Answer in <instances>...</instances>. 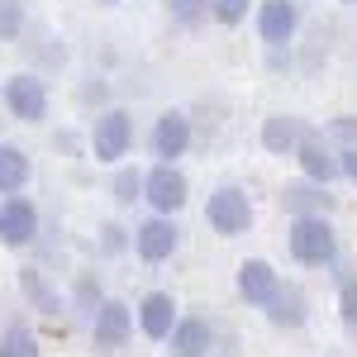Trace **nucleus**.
I'll list each match as a JSON object with an SVG mask.
<instances>
[{
  "label": "nucleus",
  "mask_w": 357,
  "mask_h": 357,
  "mask_svg": "<svg viewBox=\"0 0 357 357\" xmlns=\"http://www.w3.org/2000/svg\"><path fill=\"white\" fill-rule=\"evenodd\" d=\"M276 200H281V210H286L291 220H329L333 205H338L329 186H319V181H310V176H291V181L276 191Z\"/></svg>",
  "instance_id": "423d86ee"
},
{
  "label": "nucleus",
  "mask_w": 357,
  "mask_h": 357,
  "mask_svg": "<svg viewBox=\"0 0 357 357\" xmlns=\"http://www.w3.org/2000/svg\"><path fill=\"white\" fill-rule=\"evenodd\" d=\"M338 162H343V176L357 186V148H343V153H338Z\"/></svg>",
  "instance_id": "7c9ffc66"
},
{
  "label": "nucleus",
  "mask_w": 357,
  "mask_h": 357,
  "mask_svg": "<svg viewBox=\"0 0 357 357\" xmlns=\"http://www.w3.org/2000/svg\"><path fill=\"white\" fill-rule=\"evenodd\" d=\"M191 114L186 110H162L158 119H153V134H148V153L158 158V162H172L176 167V158H186L191 153Z\"/></svg>",
  "instance_id": "0eeeda50"
},
{
  "label": "nucleus",
  "mask_w": 357,
  "mask_h": 357,
  "mask_svg": "<svg viewBox=\"0 0 357 357\" xmlns=\"http://www.w3.org/2000/svg\"><path fill=\"white\" fill-rule=\"evenodd\" d=\"M33 181V158L20 143H0V191L5 195H24Z\"/></svg>",
  "instance_id": "6ab92c4d"
},
{
  "label": "nucleus",
  "mask_w": 357,
  "mask_h": 357,
  "mask_svg": "<svg viewBox=\"0 0 357 357\" xmlns=\"http://www.w3.org/2000/svg\"><path fill=\"white\" fill-rule=\"evenodd\" d=\"M319 134L329 138L338 153H343V148H357V114H333V119L324 124V129H319Z\"/></svg>",
  "instance_id": "393cba45"
},
{
  "label": "nucleus",
  "mask_w": 357,
  "mask_h": 357,
  "mask_svg": "<svg viewBox=\"0 0 357 357\" xmlns=\"http://www.w3.org/2000/svg\"><path fill=\"white\" fill-rule=\"evenodd\" d=\"M286 252L301 267H333L338 234H333L329 220H291V229H286Z\"/></svg>",
  "instance_id": "f03ea898"
},
{
  "label": "nucleus",
  "mask_w": 357,
  "mask_h": 357,
  "mask_svg": "<svg viewBox=\"0 0 357 357\" xmlns=\"http://www.w3.org/2000/svg\"><path fill=\"white\" fill-rule=\"evenodd\" d=\"M134 153V114L105 105L91 124V158L105 167H124V158Z\"/></svg>",
  "instance_id": "f257e3e1"
},
{
  "label": "nucleus",
  "mask_w": 357,
  "mask_h": 357,
  "mask_svg": "<svg viewBox=\"0 0 357 357\" xmlns=\"http://www.w3.org/2000/svg\"><path fill=\"white\" fill-rule=\"evenodd\" d=\"M257 138H262V153H272V158H296L305 143L314 138V129H310L305 119H296V114H267L262 129H257Z\"/></svg>",
  "instance_id": "ddd939ff"
},
{
  "label": "nucleus",
  "mask_w": 357,
  "mask_h": 357,
  "mask_svg": "<svg viewBox=\"0 0 357 357\" xmlns=\"http://www.w3.org/2000/svg\"><path fill=\"white\" fill-rule=\"evenodd\" d=\"M105 96H110V86H105V82H82V91H77V100H82V105H91V100L100 105Z\"/></svg>",
  "instance_id": "c756f323"
},
{
  "label": "nucleus",
  "mask_w": 357,
  "mask_h": 357,
  "mask_svg": "<svg viewBox=\"0 0 357 357\" xmlns=\"http://www.w3.org/2000/svg\"><path fill=\"white\" fill-rule=\"evenodd\" d=\"M134 324H138V314L124 301H105L100 314L91 319V343L105 348V353H114V348H124V343L134 338Z\"/></svg>",
  "instance_id": "4468645a"
},
{
  "label": "nucleus",
  "mask_w": 357,
  "mask_h": 357,
  "mask_svg": "<svg viewBox=\"0 0 357 357\" xmlns=\"http://www.w3.org/2000/svg\"><path fill=\"white\" fill-rule=\"evenodd\" d=\"M167 15H172V24H181V29H200L215 20V5L210 0H167Z\"/></svg>",
  "instance_id": "5701e85b"
},
{
  "label": "nucleus",
  "mask_w": 357,
  "mask_h": 357,
  "mask_svg": "<svg viewBox=\"0 0 357 357\" xmlns=\"http://www.w3.org/2000/svg\"><path fill=\"white\" fill-rule=\"evenodd\" d=\"M67 301H72V310H82L86 319H96V314H100V305L110 301V296L100 291V276H96V272H82V276H77V286H72V296H67Z\"/></svg>",
  "instance_id": "4be33fe9"
},
{
  "label": "nucleus",
  "mask_w": 357,
  "mask_h": 357,
  "mask_svg": "<svg viewBox=\"0 0 357 357\" xmlns=\"http://www.w3.org/2000/svg\"><path fill=\"white\" fill-rule=\"evenodd\" d=\"M296 162H301V176L310 181H319V186H333L338 176H343V162H338V148H333L324 134H314L305 143L301 153H296Z\"/></svg>",
  "instance_id": "dca6fc26"
},
{
  "label": "nucleus",
  "mask_w": 357,
  "mask_h": 357,
  "mask_svg": "<svg viewBox=\"0 0 357 357\" xmlns=\"http://www.w3.org/2000/svg\"><path fill=\"white\" fill-rule=\"evenodd\" d=\"M286 281L276 276V267L267 257H243L238 262V276H234V291H238V301L252 305V310H267L276 301V291H281Z\"/></svg>",
  "instance_id": "1a4fd4ad"
},
{
  "label": "nucleus",
  "mask_w": 357,
  "mask_h": 357,
  "mask_svg": "<svg viewBox=\"0 0 357 357\" xmlns=\"http://www.w3.org/2000/svg\"><path fill=\"white\" fill-rule=\"evenodd\" d=\"M38 229H43V220H38V205L29 195H5L0 200V243L5 248H33Z\"/></svg>",
  "instance_id": "9b49d317"
},
{
  "label": "nucleus",
  "mask_w": 357,
  "mask_h": 357,
  "mask_svg": "<svg viewBox=\"0 0 357 357\" xmlns=\"http://www.w3.org/2000/svg\"><path fill=\"white\" fill-rule=\"evenodd\" d=\"M143 191H148V172H143V167L124 162L119 172H114V181H110L114 205H134V200H143Z\"/></svg>",
  "instance_id": "412c9836"
},
{
  "label": "nucleus",
  "mask_w": 357,
  "mask_h": 357,
  "mask_svg": "<svg viewBox=\"0 0 357 357\" xmlns=\"http://www.w3.org/2000/svg\"><path fill=\"white\" fill-rule=\"evenodd\" d=\"M338 319H343V329L357 338V272L338 276Z\"/></svg>",
  "instance_id": "b1692460"
},
{
  "label": "nucleus",
  "mask_w": 357,
  "mask_h": 357,
  "mask_svg": "<svg viewBox=\"0 0 357 357\" xmlns=\"http://www.w3.org/2000/svg\"><path fill=\"white\" fill-rule=\"evenodd\" d=\"M215 353V324L205 314H181L176 333L167 338V357H210Z\"/></svg>",
  "instance_id": "2eb2a0df"
},
{
  "label": "nucleus",
  "mask_w": 357,
  "mask_h": 357,
  "mask_svg": "<svg viewBox=\"0 0 357 357\" xmlns=\"http://www.w3.org/2000/svg\"><path fill=\"white\" fill-rule=\"evenodd\" d=\"M53 148L62 158H91V134H82V129H57Z\"/></svg>",
  "instance_id": "bb28decb"
},
{
  "label": "nucleus",
  "mask_w": 357,
  "mask_h": 357,
  "mask_svg": "<svg viewBox=\"0 0 357 357\" xmlns=\"http://www.w3.org/2000/svg\"><path fill=\"white\" fill-rule=\"evenodd\" d=\"M215 5V24L224 29H238L248 20V10H252V0H210Z\"/></svg>",
  "instance_id": "cd10ccee"
},
{
  "label": "nucleus",
  "mask_w": 357,
  "mask_h": 357,
  "mask_svg": "<svg viewBox=\"0 0 357 357\" xmlns=\"http://www.w3.org/2000/svg\"><path fill=\"white\" fill-rule=\"evenodd\" d=\"M148 210L153 215H162V220H176L181 210H186V200H191V181H186V172L172 162H153L148 167Z\"/></svg>",
  "instance_id": "39448f33"
},
{
  "label": "nucleus",
  "mask_w": 357,
  "mask_h": 357,
  "mask_svg": "<svg viewBox=\"0 0 357 357\" xmlns=\"http://www.w3.org/2000/svg\"><path fill=\"white\" fill-rule=\"evenodd\" d=\"M124 243L134 248V234L124 238V229H119V224H100V248H105V252H119Z\"/></svg>",
  "instance_id": "c85d7f7f"
},
{
  "label": "nucleus",
  "mask_w": 357,
  "mask_h": 357,
  "mask_svg": "<svg viewBox=\"0 0 357 357\" xmlns=\"http://www.w3.org/2000/svg\"><path fill=\"white\" fill-rule=\"evenodd\" d=\"M0 96H5V110H10V119H20V124H43V119H48V105H53L48 82H43L33 67H24V72H10Z\"/></svg>",
  "instance_id": "7ed1b4c3"
},
{
  "label": "nucleus",
  "mask_w": 357,
  "mask_h": 357,
  "mask_svg": "<svg viewBox=\"0 0 357 357\" xmlns=\"http://www.w3.org/2000/svg\"><path fill=\"white\" fill-rule=\"evenodd\" d=\"M262 314L272 319L276 329H305V324H310V296H305L301 286H291V281H286V286L276 291V301L267 305Z\"/></svg>",
  "instance_id": "a211bd4d"
},
{
  "label": "nucleus",
  "mask_w": 357,
  "mask_h": 357,
  "mask_svg": "<svg viewBox=\"0 0 357 357\" xmlns=\"http://www.w3.org/2000/svg\"><path fill=\"white\" fill-rule=\"evenodd\" d=\"M105 5H114V0H105Z\"/></svg>",
  "instance_id": "473e14b6"
},
{
  "label": "nucleus",
  "mask_w": 357,
  "mask_h": 357,
  "mask_svg": "<svg viewBox=\"0 0 357 357\" xmlns=\"http://www.w3.org/2000/svg\"><path fill=\"white\" fill-rule=\"evenodd\" d=\"M24 33V0H0V43H20Z\"/></svg>",
  "instance_id": "a878e982"
},
{
  "label": "nucleus",
  "mask_w": 357,
  "mask_h": 357,
  "mask_svg": "<svg viewBox=\"0 0 357 357\" xmlns=\"http://www.w3.org/2000/svg\"><path fill=\"white\" fill-rule=\"evenodd\" d=\"M205 224L220 238H243L248 229H252V200H248L243 186H234V181L215 186L210 200H205Z\"/></svg>",
  "instance_id": "20e7f679"
},
{
  "label": "nucleus",
  "mask_w": 357,
  "mask_h": 357,
  "mask_svg": "<svg viewBox=\"0 0 357 357\" xmlns=\"http://www.w3.org/2000/svg\"><path fill=\"white\" fill-rule=\"evenodd\" d=\"M252 29H257V38L267 48H286L296 38V29H301V5L296 0H257Z\"/></svg>",
  "instance_id": "6e6552de"
},
{
  "label": "nucleus",
  "mask_w": 357,
  "mask_h": 357,
  "mask_svg": "<svg viewBox=\"0 0 357 357\" xmlns=\"http://www.w3.org/2000/svg\"><path fill=\"white\" fill-rule=\"evenodd\" d=\"M134 314H138V333L153 338V343H162V348H167V338L176 333V324H181V310L172 301V291H148L134 305Z\"/></svg>",
  "instance_id": "f8f14e48"
},
{
  "label": "nucleus",
  "mask_w": 357,
  "mask_h": 357,
  "mask_svg": "<svg viewBox=\"0 0 357 357\" xmlns=\"http://www.w3.org/2000/svg\"><path fill=\"white\" fill-rule=\"evenodd\" d=\"M20 296H24L29 310H38V314H62V310L72 305L53 281H48L43 267H20Z\"/></svg>",
  "instance_id": "f3484780"
},
{
  "label": "nucleus",
  "mask_w": 357,
  "mask_h": 357,
  "mask_svg": "<svg viewBox=\"0 0 357 357\" xmlns=\"http://www.w3.org/2000/svg\"><path fill=\"white\" fill-rule=\"evenodd\" d=\"M176 248H181V229L176 220H162V215H148L143 224H134V252L138 262H172L176 257Z\"/></svg>",
  "instance_id": "9d476101"
},
{
  "label": "nucleus",
  "mask_w": 357,
  "mask_h": 357,
  "mask_svg": "<svg viewBox=\"0 0 357 357\" xmlns=\"http://www.w3.org/2000/svg\"><path fill=\"white\" fill-rule=\"evenodd\" d=\"M338 5H353V10H357V0H338Z\"/></svg>",
  "instance_id": "2f4dec72"
},
{
  "label": "nucleus",
  "mask_w": 357,
  "mask_h": 357,
  "mask_svg": "<svg viewBox=\"0 0 357 357\" xmlns=\"http://www.w3.org/2000/svg\"><path fill=\"white\" fill-rule=\"evenodd\" d=\"M0 357H43V353H38V333L29 329L24 319H5V333H0Z\"/></svg>",
  "instance_id": "aec40b11"
}]
</instances>
